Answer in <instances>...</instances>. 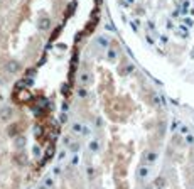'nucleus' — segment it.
Listing matches in <instances>:
<instances>
[{
	"mask_svg": "<svg viewBox=\"0 0 194 189\" xmlns=\"http://www.w3.org/2000/svg\"><path fill=\"white\" fill-rule=\"evenodd\" d=\"M17 128H19V127L17 125H12V127H9V135H12V137H17Z\"/></svg>",
	"mask_w": 194,
	"mask_h": 189,
	"instance_id": "nucleus-5",
	"label": "nucleus"
},
{
	"mask_svg": "<svg viewBox=\"0 0 194 189\" xmlns=\"http://www.w3.org/2000/svg\"><path fill=\"white\" fill-rule=\"evenodd\" d=\"M10 116H12V110H10V108H4V110L0 111V120H2V122H7Z\"/></svg>",
	"mask_w": 194,
	"mask_h": 189,
	"instance_id": "nucleus-2",
	"label": "nucleus"
},
{
	"mask_svg": "<svg viewBox=\"0 0 194 189\" xmlns=\"http://www.w3.org/2000/svg\"><path fill=\"white\" fill-rule=\"evenodd\" d=\"M59 32H61V27H56V31H54V32H53V36H51V41H54V39L59 36Z\"/></svg>",
	"mask_w": 194,
	"mask_h": 189,
	"instance_id": "nucleus-7",
	"label": "nucleus"
},
{
	"mask_svg": "<svg viewBox=\"0 0 194 189\" xmlns=\"http://www.w3.org/2000/svg\"><path fill=\"white\" fill-rule=\"evenodd\" d=\"M78 79H79V83H81V84H88L89 83V74L88 73H81Z\"/></svg>",
	"mask_w": 194,
	"mask_h": 189,
	"instance_id": "nucleus-3",
	"label": "nucleus"
},
{
	"mask_svg": "<svg viewBox=\"0 0 194 189\" xmlns=\"http://www.w3.org/2000/svg\"><path fill=\"white\" fill-rule=\"evenodd\" d=\"M76 5H78V2H76V0L69 4V7H68V15H71V14H73V10H74V7H76Z\"/></svg>",
	"mask_w": 194,
	"mask_h": 189,
	"instance_id": "nucleus-6",
	"label": "nucleus"
},
{
	"mask_svg": "<svg viewBox=\"0 0 194 189\" xmlns=\"http://www.w3.org/2000/svg\"><path fill=\"white\" fill-rule=\"evenodd\" d=\"M37 26L41 27L42 31H46V29H49V26H51V21H49L47 17H41L39 22H37Z\"/></svg>",
	"mask_w": 194,
	"mask_h": 189,
	"instance_id": "nucleus-1",
	"label": "nucleus"
},
{
	"mask_svg": "<svg viewBox=\"0 0 194 189\" xmlns=\"http://www.w3.org/2000/svg\"><path fill=\"white\" fill-rule=\"evenodd\" d=\"M79 96H86V91H84V89H79Z\"/></svg>",
	"mask_w": 194,
	"mask_h": 189,
	"instance_id": "nucleus-8",
	"label": "nucleus"
},
{
	"mask_svg": "<svg viewBox=\"0 0 194 189\" xmlns=\"http://www.w3.org/2000/svg\"><path fill=\"white\" fill-rule=\"evenodd\" d=\"M22 145H26V137H24V135H17L15 147H22Z\"/></svg>",
	"mask_w": 194,
	"mask_h": 189,
	"instance_id": "nucleus-4",
	"label": "nucleus"
}]
</instances>
